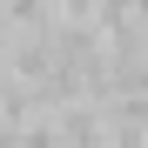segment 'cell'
Instances as JSON below:
<instances>
[{
  "instance_id": "1",
  "label": "cell",
  "mask_w": 148,
  "mask_h": 148,
  "mask_svg": "<svg viewBox=\"0 0 148 148\" xmlns=\"http://www.w3.org/2000/svg\"><path fill=\"white\" fill-rule=\"evenodd\" d=\"M14 148H61V135H54V114H27L14 128Z\"/></svg>"
},
{
  "instance_id": "2",
  "label": "cell",
  "mask_w": 148,
  "mask_h": 148,
  "mask_svg": "<svg viewBox=\"0 0 148 148\" xmlns=\"http://www.w3.org/2000/svg\"><path fill=\"white\" fill-rule=\"evenodd\" d=\"M0 148H14V128H7V121H0Z\"/></svg>"
}]
</instances>
